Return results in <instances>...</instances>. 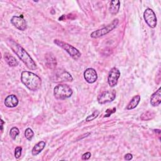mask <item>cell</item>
Wrapping results in <instances>:
<instances>
[{"mask_svg":"<svg viewBox=\"0 0 161 161\" xmlns=\"http://www.w3.org/2000/svg\"><path fill=\"white\" fill-rule=\"evenodd\" d=\"M9 45L11 50L16 54L19 58L26 65V66L29 69L35 70L36 69V64L31 58L30 55L21 46L13 40H9Z\"/></svg>","mask_w":161,"mask_h":161,"instance_id":"cell-1","label":"cell"},{"mask_svg":"<svg viewBox=\"0 0 161 161\" xmlns=\"http://www.w3.org/2000/svg\"><path fill=\"white\" fill-rule=\"evenodd\" d=\"M21 80L29 90L32 91H37L42 84L40 77L30 71H23L21 72Z\"/></svg>","mask_w":161,"mask_h":161,"instance_id":"cell-2","label":"cell"},{"mask_svg":"<svg viewBox=\"0 0 161 161\" xmlns=\"http://www.w3.org/2000/svg\"><path fill=\"white\" fill-rule=\"evenodd\" d=\"M73 93L72 89L67 84H60L53 89V95L57 99L64 100L70 97Z\"/></svg>","mask_w":161,"mask_h":161,"instance_id":"cell-3","label":"cell"},{"mask_svg":"<svg viewBox=\"0 0 161 161\" xmlns=\"http://www.w3.org/2000/svg\"><path fill=\"white\" fill-rule=\"evenodd\" d=\"M53 43L65 50L70 55V57L75 60H77L81 56V53L77 48L65 42L58 39H55L53 40Z\"/></svg>","mask_w":161,"mask_h":161,"instance_id":"cell-4","label":"cell"},{"mask_svg":"<svg viewBox=\"0 0 161 161\" xmlns=\"http://www.w3.org/2000/svg\"><path fill=\"white\" fill-rule=\"evenodd\" d=\"M118 22H119L118 19H114L110 24H109L106 26L93 31L91 34V36L93 38H97L99 37H101L102 36H104L108 34L117 26Z\"/></svg>","mask_w":161,"mask_h":161,"instance_id":"cell-5","label":"cell"},{"mask_svg":"<svg viewBox=\"0 0 161 161\" xmlns=\"http://www.w3.org/2000/svg\"><path fill=\"white\" fill-rule=\"evenodd\" d=\"M143 18L146 23L152 28L157 25V17L154 11L151 8H147L143 13Z\"/></svg>","mask_w":161,"mask_h":161,"instance_id":"cell-6","label":"cell"},{"mask_svg":"<svg viewBox=\"0 0 161 161\" xmlns=\"http://www.w3.org/2000/svg\"><path fill=\"white\" fill-rule=\"evenodd\" d=\"M52 80L54 82H65L72 81V75L67 71L62 69H58L53 74Z\"/></svg>","mask_w":161,"mask_h":161,"instance_id":"cell-7","label":"cell"},{"mask_svg":"<svg viewBox=\"0 0 161 161\" xmlns=\"http://www.w3.org/2000/svg\"><path fill=\"white\" fill-rule=\"evenodd\" d=\"M116 97V91L114 90L106 91L99 94L97 101L99 104H103L113 101Z\"/></svg>","mask_w":161,"mask_h":161,"instance_id":"cell-8","label":"cell"},{"mask_svg":"<svg viewBox=\"0 0 161 161\" xmlns=\"http://www.w3.org/2000/svg\"><path fill=\"white\" fill-rule=\"evenodd\" d=\"M120 76V72L116 67H113L109 72L108 82L110 87H114L117 84L118 80Z\"/></svg>","mask_w":161,"mask_h":161,"instance_id":"cell-9","label":"cell"},{"mask_svg":"<svg viewBox=\"0 0 161 161\" xmlns=\"http://www.w3.org/2000/svg\"><path fill=\"white\" fill-rule=\"evenodd\" d=\"M11 23L13 26H14L19 30L24 31L26 29L27 23L25 19L23 18V16H13L11 19Z\"/></svg>","mask_w":161,"mask_h":161,"instance_id":"cell-10","label":"cell"},{"mask_svg":"<svg viewBox=\"0 0 161 161\" xmlns=\"http://www.w3.org/2000/svg\"><path fill=\"white\" fill-rule=\"evenodd\" d=\"M84 77L87 82L92 84L96 81L97 79V74L95 69L92 68H88L84 72Z\"/></svg>","mask_w":161,"mask_h":161,"instance_id":"cell-11","label":"cell"},{"mask_svg":"<svg viewBox=\"0 0 161 161\" xmlns=\"http://www.w3.org/2000/svg\"><path fill=\"white\" fill-rule=\"evenodd\" d=\"M18 99L14 94L8 96L4 100V105L8 108H14L18 104Z\"/></svg>","mask_w":161,"mask_h":161,"instance_id":"cell-12","label":"cell"},{"mask_svg":"<svg viewBox=\"0 0 161 161\" xmlns=\"http://www.w3.org/2000/svg\"><path fill=\"white\" fill-rule=\"evenodd\" d=\"M160 87L150 97V104L153 106H157L161 103V92H160Z\"/></svg>","mask_w":161,"mask_h":161,"instance_id":"cell-13","label":"cell"},{"mask_svg":"<svg viewBox=\"0 0 161 161\" xmlns=\"http://www.w3.org/2000/svg\"><path fill=\"white\" fill-rule=\"evenodd\" d=\"M46 145V143L43 141H41L38 143H37L33 148L31 153L33 155H37L38 154H39L45 148Z\"/></svg>","mask_w":161,"mask_h":161,"instance_id":"cell-14","label":"cell"},{"mask_svg":"<svg viewBox=\"0 0 161 161\" xmlns=\"http://www.w3.org/2000/svg\"><path fill=\"white\" fill-rule=\"evenodd\" d=\"M4 60H6V63L11 67H15L17 66L18 65V62L16 60V59L12 56L11 55H10L8 53H5L4 55Z\"/></svg>","mask_w":161,"mask_h":161,"instance_id":"cell-15","label":"cell"},{"mask_svg":"<svg viewBox=\"0 0 161 161\" xmlns=\"http://www.w3.org/2000/svg\"><path fill=\"white\" fill-rule=\"evenodd\" d=\"M120 7V1L116 0V1H112L110 3V6H109V11L110 13L114 15L118 13L119 11Z\"/></svg>","mask_w":161,"mask_h":161,"instance_id":"cell-16","label":"cell"},{"mask_svg":"<svg viewBox=\"0 0 161 161\" xmlns=\"http://www.w3.org/2000/svg\"><path fill=\"white\" fill-rule=\"evenodd\" d=\"M46 64H47V66L50 69H53L56 66V64H57L56 58L54 57V56L52 54L48 53L47 55Z\"/></svg>","mask_w":161,"mask_h":161,"instance_id":"cell-17","label":"cell"},{"mask_svg":"<svg viewBox=\"0 0 161 161\" xmlns=\"http://www.w3.org/2000/svg\"><path fill=\"white\" fill-rule=\"evenodd\" d=\"M140 96L139 95H136L130 101V103L128 104L127 106H126V109L130 110V109H133L134 108H135L138 103H140Z\"/></svg>","mask_w":161,"mask_h":161,"instance_id":"cell-18","label":"cell"},{"mask_svg":"<svg viewBox=\"0 0 161 161\" xmlns=\"http://www.w3.org/2000/svg\"><path fill=\"white\" fill-rule=\"evenodd\" d=\"M155 116V114L153 112L150 111H147L142 113V114L140 116L141 119L145 121V120H149L152 119Z\"/></svg>","mask_w":161,"mask_h":161,"instance_id":"cell-19","label":"cell"},{"mask_svg":"<svg viewBox=\"0 0 161 161\" xmlns=\"http://www.w3.org/2000/svg\"><path fill=\"white\" fill-rule=\"evenodd\" d=\"M19 133V131L18 128L16 127H13L9 131V136L13 139L14 140L16 137V136Z\"/></svg>","mask_w":161,"mask_h":161,"instance_id":"cell-20","label":"cell"},{"mask_svg":"<svg viewBox=\"0 0 161 161\" xmlns=\"http://www.w3.org/2000/svg\"><path fill=\"white\" fill-rule=\"evenodd\" d=\"M25 136L26 138V139H28V140H31L32 139L33 136H34V133L31 128H28L25 130Z\"/></svg>","mask_w":161,"mask_h":161,"instance_id":"cell-21","label":"cell"},{"mask_svg":"<svg viewBox=\"0 0 161 161\" xmlns=\"http://www.w3.org/2000/svg\"><path fill=\"white\" fill-rule=\"evenodd\" d=\"M99 112L98 111H95L92 113V114L88 116L86 119V121H92L93 119H94L96 118H97V116L99 115Z\"/></svg>","mask_w":161,"mask_h":161,"instance_id":"cell-22","label":"cell"},{"mask_svg":"<svg viewBox=\"0 0 161 161\" xmlns=\"http://www.w3.org/2000/svg\"><path fill=\"white\" fill-rule=\"evenodd\" d=\"M22 148L21 147H16L14 150V157L16 158H19L21 155Z\"/></svg>","mask_w":161,"mask_h":161,"instance_id":"cell-23","label":"cell"},{"mask_svg":"<svg viewBox=\"0 0 161 161\" xmlns=\"http://www.w3.org/2000/svg\"><path fill=\"white\" fill-rule=\"evenodd\" d=\"M91 156V152H86L85 153H84L82 156V160H88Z\"/></svg>","mask_w":161,"mask_h":161,"instance_id":"cell-24","label":"cell"},{"mask_svg":"<svg viewBox=\"0 0 161 161\" xmlns=\"http://www.w3.org/2000/svg\"><path fill=\"white\" fill-rule=\"evenodd\" d=\"M132 158H133V155L131 153H126L124 157V158L126 160H130L132 159Z\"/></svg>","mask_w":161,"mask_h":161,"instance_id":"cell-25","label":"cell"},{"mask_svg":"<svg viewBox=\"0 0 161 161\" xmlns=\"http://www.w3.org/2000/svg\"><path fill=\"white\" fill-rule=\"evenodd\" d=\"M1 132L3 131V124L4 123V122L3 121V120L2 119H1Z\"/></svg>","mask_w":161,"mask_h":161,"instance_id":"cell-26","label":"cell"}]
</instances>
